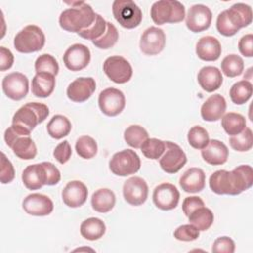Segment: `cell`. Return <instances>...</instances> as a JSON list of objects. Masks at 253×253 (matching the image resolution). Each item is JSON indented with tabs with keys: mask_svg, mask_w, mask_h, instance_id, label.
I'll use <instances>...</instances> for the list:
<instances>
[{
	"mask_svg": "<svg viewBox=\"0 0 253 253\" xmlns=\"http://www.w3.org/2000/svg\"><path fill=\"white\" fill-rule=\"evenodd\" d=\"M112 12L116 21L126 29H134L142 21L140 8L131 0H115Z\"/></svg>",
	"mask_w": 253,
	"mask_h": 253,
	"instance_id": "obj_6",
	"label": "cell"
},
{
	"mask_svg": "<svg viewBox=\"0 0 253 253\" xmlns=\"http://www.w3.org/2000/svg\"><path fill=\"white\" fill-rule=\"evenodd\" d=\"M75 150L81 158L91 159L97 154V142L89 135H82L76 140Z\"/></svg>",
	"mask_w": 253,
	"mask_h": 253,
	"instance_id": "obj_37",
	"label": "cell"
},
{
	"mask_svg": "<svg viewBox=\"0 0 253 253\" xmlns=\"http://www.w3.org/2000/svg\"><path fill=\"white\" fill-rule=\"evenodd\" d=\"M70 121L63 115L53 116L46 126L48 134L55 139L67 136L71 130Z\"/></svg>",
	"mask_w": 253,
	"mask_h": 253,
	"instance_id": "obj_30",
	"label": "cell"
},
{
	"mask_svg": "<svg viewBox=\"0 0 253 253\" xmlns=\"http://www.w3.org/2000/svg\"><path fill=\"white\" fill-rule=\"evenodd\" d=\"M179 199L180 193L173 184L162 183L153 190V203L162 211H170L175 209L178 206Z\"/></svg>",
	"mask_w": 253,
	"mask_h": 253,
	"instance_id": "obj_15",
	"label": "cell"
},
{
	"mask_svg": "<svg viewBox=\"0 0 253 253\" xmlns=\"http://www.w3.org/2000/svg\"><path fill=\"white\" fill-rule=\"evenodd\" d=\"M106 29H107V22L104 20V18L101 15L96 14L94 23L89 28L79 32L78 35L85 40H90L93 42L101 38L106 32Z\"/></svg>",
	"mask_w": 253,
	"mask_h": 253,
	"instance_id": "obj_41",
	"label": "cell"
},
{
	"mask_svg": "<svg viewBox=\"0 0 253 253\" xmlns=\"http://www.w3.org/2000/svg\"><path fill=\"white\" fill-rule=\"evenodd\" d=\"M238 49L240 53L246 57L253 56V35L247 34L238 42Z\"/></svg>",
	"mask_w": 253,
	"mask_h": 253,
	"instance_id": "obj_51",
	"label": "cell"
},
{
	"mask_svg": "<svg viewBox=\"0 0 253 253\" xmlns=\"http://www.w3.org/2000/svg\"><path fill=\"white\" fill-rule=\"evenodd\" d=\"M11 148L17 157L24 160L34 159L37 155V146L30 135L18 137Z\"/></svg>",
	"mask_w": 253,
	"mask_h": 253,
	"instance_id": "obj_31",
	"label": "cell"
},
{
	"mask_svg": "<svg viewBox=\"0 0 253 253\" xmlns=\"http://www.w3.org/2000/svg\"><path fill=\"white\" fill-rule=\"evenodd\" d=\"M231 24L238 30L247 27L252 22V9L244 3H236L225 10Z\"/></svg>",
	"mask_w": 253,
	"mask_h": 253,
	"instance_id": "obj_27",
	"label": "cell"
},
{
	"mask_svg": "<svg viewBox=\"0 0 253 253\" xmlns=\"http://www.w3.org/2000/svg\"><path fill=\"white\" fill-rule=\"evenodd\" d=\"M22 181L29 190H38L46 185V173L42 163L27 166L22 173Z\"/></svg>",
	"mask_w": 253,
	"mask_h": 253,
	"instance_id": "obj_24",
	"label": "cell"
},
{
	"mask_svg": "<svg viewBox=\"0 0 253 253\" xmlns=\"http://www.w3.org/2000/svg\"><path fill=\"white\" fill-rule=\"evenodd\" d=\"M179 184L186 193H199L205 188L206 174L201 168L192 167L183 173Z\"/></svg>",
	"mask_w": 253,
	"mask_h": 253,
	"instance_id": "obj_23",
	"label": "cell"
},
{
	"mask_svg": "<svg viewBox=\"0 0 253 253\" xmlns=\"http://www.w3.org/2000/svg\"><path fill=\"white\" fill-rule=\"evenodd\" d=\"M67 4H70L71 8L65 9L59 16V25L63 30L78 34L94 23L96 13L89 4L83 1Z\"/></svg>",
	"mask_w": 253,
	"mask_h": 253,
	"instance_id": "obj_2",
	"label": "cell"
},
{
	"mask_svg": "<svg viewBox=\"0 0 253 253\" xmlns=\"http://www.w3.org/2000/svg\"><path fill=\"white\" fill-rule=\"evenodd\" d=\"M90 59V49L82 43H74L70 45L63 54V63L65 67L71 71L84 69L89 64Z\"/></svg>",
	"mask_w": 253,
	"mask_h": 253,
	"instance_id": "obj_14",
	"label": "cell"
},
{
	"mask_svg": "<svg viewBox=\"0 0 253 253\" xmlns=\"http://www.w3.org/2000/svg\"><path fill=\"white\" fill-rule=\"evenodd\" d=\"M187 163V156L183 149L172 141H165L164 154L159 159L161 169L168 174H175Z\"/></svg>",
	"mask_w": 253,
	"mask_h": 253,
	"instance_id": "obj_10",
	"label": "cell"
},
{
	"mask_svg": "<svg viewBox=\"0 0 253 253\" xmlns=\"http://www.w3.org/2000/svg\"><path fill=\"white\" fill-rule=\"evenodd\" d=\"M116 204V196L114 192L107 188H102L94 192L91 198L93 210L98 212L106 213L113 210Z\"/></svg>",
	"mask_w": 253,
	"mask_h": 253,
	"instance_id": "obj_28",
	"label": "cell"
},
{
	"mask_svg": "<svg viewBox=\"0 0 253 253\" xmlns=\"http://www.w3.org/2000/svg\"><path fill=\"white\" fill-rule=\"evenodd\" d=\"M98 104L103 114L109 117H115L125 109L126 98L121 90L110 87L99 94Z\"/></svg>",
	"mask_w": 253,
	"mask_h": 253,
	"instance_id": "obj_9",
	"label": "cell"
},
{
	"mask_svg": "<svg viewBox=\"0 0 253 253\" xmlns=\"http://www.w3.org/2000/svg\"><path fill=\"white\" fill-rule=\"evenodd\" d=\"M24 211L35 216L48 215L53 211V203L45 195L34 193L28 195L23 201Z\"/></svg>",
	"mask_w": 253,
	"mask_h": 253,
	"instance_id": "obj_18",
	"label": "cell"
},
{
	"mask_svg": "<svg viewBox=\"0 0 253 253\" xmlns=\"http://www.w3.org/2000/svg\"><path fill=\"white\" fill-rule=\"evenodd\" d=\"M197 78L202 89L209 93L217 90L223 81L221 71L215 66H204L198 72Z\"/></svg>",
	"mask_w": 253,
	"mask_h": 253,
	"instance_id": "obj_25",
	"label": "cell"
},
{
	"mask_svg": "<svg viewBox=\"0 0 253 253\" xmlns=\"http://www.w3.org/2000/svg\"><path fill=\"white\" fill-rule=\"evenodd\" d=\"M196 53L200 59L205 61L217 60L221 54L220 42L212 36L202 37L196 44Z\"/></svg>",
	"mask_w": 253,
	"mask_h": 253,
	"instance_id": "obj_21",
	"label": "cell"
},
{
	"mask_svg": "<svg viewBox=\"0 0 253 253\" xmlns=\"http://www.w3.org/2000/svg\"><path fill=\"white\" fill-rule=\"evenodd\" d=\"M199 235H200V230L192 223L180 225L174 231V237L177 240L186 241V242L194 241L198 239Z\"/></svg>",
	"mask_w": 253,
	"mask_h": 253,
	"instance_id": "obj_44",
	"label": "cell"
},
{
	"mask_svg": "<svg viewBox=\"0 0 253 253\" xmlns=\"http://www.w3.org/2000/svg\"><path fill=\"white\" fill-rule=\"evenodd\" d=\"M15 178V169L11 161L6 155L1 152V170H0V181L2 184H9Z\"/></svg>",
	"mask_w": 253,
	"mask_h": 253,
	"instance_id": "obj_46",
	"label": "cell"
},
{
	"mask_svg": "<svg viewBox=\"0 0 253 253\" xmlns=\"http://www.w3.org/2000/svg\"><path fill=\"white\" fill-rule=\"evenodd\" d=\"M221 71L227 77H236L243 72L244 62L243 59L237 54H229L226 55L221 63Z\"/></svg>",
	"mask_w": 253,
	"mask_h": 253,
	"instance_id": "obj_36",
	"label": "cell"
},
{
	"mask_svg": "<svg viewBox=\"0 0 253 253\" xmlns=\"http://www.w3.org/2000/svg\"><path fill=\"white\" fill-rule=\"evenodd\" d=\"M252 93V84L247 80H240L234 83L229 90L230 99L235 105H242L246 103L251 98Z\"/></svg>",
	"mask_w": 253,
	"mask_h": 253,
	"instance_id": "obj_34",
	"label": "cell"
},
{
	"mask_svg": "<svg viewBox=\"0 0 253 253\" xmlns=\"http://www.w3.org/2000/svg\"><path fill=\"white\" fill-rule=\"evenodd\" d=\"M123 195L126 203L131 206L142 205L148 196L147 183L140 177L128 178L123 186Z\"/></svg>",
	"mask_w": 253,
	"mask_h": 253,
	"instance_id": "obj_12",
	"label": "cell"
},
{
	"mask_svg": "<svg viewBox=\"0 0 253 253\" xmlns=\"http://www.w3.org/2000/svg\"><path fill=\"white\" fill-rule=\"evenodd\" d=\"M35 70L37 73L47 72L52 75H57L59 66L57 60L50 54L44 53L40 55L35 62Z\"/></svg>",
	"mask_w": 253,
	"mask_h": 253,
	"instance_id": "obj_43",
	"label": "cell"
},
{
	"mask_svg": "<svg viewBox=\"0 0 253 253\" xmlns=\"http://www.w3.org/2000/svg\"><path fill=\"white\" fill-rule=\"evenodd\" d=\"M96 90V82L92 77H79L72 81L66 90L69 100L75 103L87 101Z\"/></svg>",
	"mask_w": 253,
	"mask_h": 253,
	"instance_id": "obj_17",
	"label": "cell"
},
{
	"mask_svg": "<svg viewBox=\"0 0 253 253\" xmlns=\"http://www.w3.org/2000/svg\"><path fill=\"white\" fill-rule=\"evenodd\" d=\"M235 250L234 241L228 236H221L214 240L211 251L213 253H233Z\"/></svg>",
	"mask_w": 253,
	"mask_h": 253,
	"instance_id": "obj_47",
	"label": "cell"
},
{
	"mask_svg": "<svg viewBox=\"0 0 253 253\" xmlns=\"http://www.w3.org/2000/svg\"><path fill=\"white\" fill-rule=\"evenodd\" d=\"M46 173V185L53 186L60 181V172L51 162H42Z\"/></svg>",
	"mask_w": 253,
	"mask_h": 253,
	"instance_id": "obj_50",
	"label": "cell"
},
{
	"mask_svg": "<svg viewBox=\"0 0 253 253\" xmlns=\"http://www.w3.org/2000/svg\"><path fill=\"white\" fill-rule=\"evenodd\" d=\"M45 42L42 30L36 25H28L23 28L14 39L16 50L22 53H31L41 50Z\"/></svg>",
	"mask_w": 253,
	"mask_h": 253,
	"instance_id": "obj_5",
	"label": "cell"
},
{
	"mask_svg": "<svg viewBox=\"0 0 253 253\" xmlns=\"http://www.w3.org/2000/svg\"><path fill=\"white\" fill-rule=\"evenodd\" d=\"M188 142L195 149L205 148L209 141L210 136L208 131L201 126H194L188 131Z\"/></svg>",
	"mask_w": 253,
	"mask_h": 253,
	"instance_id": "obj_40",
	"label": "cell"
},
{
	"mask_svg": "<svg viewBox=\"0 0 253 253\" xmlns=\"http://www.w3.org/2000/svg\"><path fill=\"white\" fill-rule=\"evenodd\" d=\"M14 63V55L10 49L1 46L0 47V70L5 71L12 67Z\"/></svg>",
	"mask_w": 253,
	"mask_h": 253,
	"instance_id": "obj_52",
	"label": "cell"
},
{
	"mask_svg": "<svg viewBox=\"0 0 253 253\" xmlns=\"http://www.w3.org/2000/svg\"><path fill=\"white\" fill-rule=\"evenodd\" d=\"M230 146L239 152L248 151L253 145V133L249 127H245L240 133L232 135L229 138Z\"/></svg>",
	"mask_w": 253,
	"mask_h": 253,
	"instance_id": "obj_38",
	"label": "cell"
},
{
	"mask_svg": "<svg viewBox=\"0 0 253 253\" xmlns=\"http://www.w3.org/2000/svg\"><path fill=\"white\" fill-rule=\"evenodd\" d=\"M55 88L54 75L47 72L36 73L32 79V93L39 98H46Z\"/></svg>",
	"mask_w": 253,
	"mask_h": 253,
	"instance_id": "obj_26",
	"label": "cell"
},
{
	"mask_svg": "<svg viewBox=\"0 0 253 253\" xmlns=\"http://www.w3.org/2000/svg\"><path fill=\"white\" fill-rule=\"evenodd\" d=\"M106 232V225L103 220L98 217H89L80 225V233L87 240H98Z\"/></svg>",
	"mask_w": 253,
	"mask_h": 253,
	"instance_id": "obj_29",
	"label": "cell"
},
{
	"mask_svg": "<svg viewBox=\"0 0 253 253\" xmlns=\"http://www.w3.org/2000/svg\"><path fill=\"white\" fill-rule=\"evenodd\" d=\"M71 154V146L67 140H63L57 144L53 150V156L60 164H65L70 159Z\"/></svg>",
	"mask_w": 253,
	"mask_h": 253,
	"instance_id": "obj_48",
	"label": "cell"
},
{
	"mask_svg": "<svg viewBox=\"0 0 253 253\" xmlns=\"http://www.w3.org/2000/svg\"><path fill=\"white\" fill-rule=\"evenodd\" d=\"M119 40V32L117 28L111 22H107V29L104 35L93 41V44L101 49H108L113 47Z\"/></svg>",
	"mask_w": 253,
	"mask_h": 253,
	"instance_id": "obj_42",
	"label": "cell"
},
{
	"mask_svg": "<svg viewBox=\"0 0 253 253\" xmlns=\"http://www.w3.org/2000/svg\"><path fill=\"white\" fill-rule=\"evenodd\" d=\"M216 29H217L218 33L224 37L234 36L239 31L231 24V22L229 21V19L227 17L225 10L222 11L221 13H219V15L217 16Z\"/></svg>",
	"mask_w": 253,
	"mask_h": 253,
	"instance_id": "obj_45",
	"label": "cell"
},
{
	"mask_svg": "<svg viewBox=\"0 0 253 253\" xmlns=\"http://www.w3.org/2000/svg\"><path fill=\"white\" fill-rule=\"evenodd\" d=\"M142 154L149 159L156 160L165 151V141L158 138H147L140 146Z\"/></svg>",
	"mask_w": 253,
	"mask_h": 253,
	"instance_id": "obj_39",
	"label": "cell"
},
{
	"mask_svg": "<svg viewBox=\"0 0 253 253\" xmlns=\"http://www.w3.org/2000/svg\"><path fill=\"white\" fill-rule=\"evenodd\" d=\"M227 146L217 139H211L208 145L202 149L203 159L211 165H221L227 161L228 158Z\"/></svg>",
	"mask_w": 253,
	"mask_h": 253,
	"instance_id": "obj_22",
	"label": "cell"
},
{
	"mask_svg": "<svg viewBox=\"0 0 253 253\" xmlns=\"http://www.w3.org/2000/svg\"><path fill=\"white\" fill-rule=\"evenodd\" d=\"M212 19L211 11L203 4L192 6L186 16V26L193 33L203 32L211 26Z\"/></svg>",
	"mask_w": 253,
	"mask_h": 253,
	"instance_id": "obj_16",
	"label": "cell"
},
{
	"mask_svg": "<svg viewBox=\"0 0 253 253\" xmlns=\"http://www.w3.org/2000/svg\"><path fill=\"white\" fill-rule=\"evenodd\" d=\"M221 126L228 135L232 136L240 133L246 127V120L241 114L229 112L222 116Z\"/></svg>",
	"mask_w": 253,
	"mask_h": 253,
	"instance_id": "obj_32",
	"label": "cell"
},
{
	"mask_svg": "<svg viewBox=\"0 0 253 253\" xmlns=\"http://www.w3.org/2000/svg\"><path fill=\"white\" fill-rule=\"evenodd\" d=\"M124 138L129 146L133 148H140L141 144L148 138V133L141 126L131 125L126 128Z\"/></svg>",
	"mask_w": 253,
	"mask_h": 253,
	"instance_id": "obj_35",
	"label": "cell"
},
{
	"mask_svg": "<svg viewBox=\"0 0 253 253\" xmlns=\"http://www.w3.org/2000/svg\"><path fill=\"white\" fill-rule=\"evenodd\" d=\"M188 217L190 223L195 225L200 231H205L209 229L214 219L212 211L205 206L198 208L197 210L192 211Z\"/></svg>",
	"mask_w": 253,
	"mask_h": 253,
	"instance_id": "obj_33",
	"label": "cell"
},
{
	"mask_svg": "<svg viewBox=\"0 0 253 253\" xmlns=\"http://www.w3.org/2000/svg\"><path fill=\"white\" fill-rule=\"evenodd\" d=\"M204 206H205V203L200 197L192 196V197L185 198V200L183 201L182 209H183V212L185 213V215L189 216L192 211H194L198 208H201Z\"/></svg>",
	"mask_w": 253,
	"mask_h": 253,
	"instance_id": "obj_49",
	"label": "cell"
},
{
	"mask_svg": "<svg viewBox=\"0 0 253 253\" xmlns=\"http://www.w3.org/2000/svg\"><path fill=\"white\" fill-rule=\"evenodd\" d=\"M49 115V109L42 103L31 102L22 106L13 116L12 125L26 135H30L37 125L42 123Z\"/></svg>",
	"mask_w": 253,
	"mask_h": 253,
	"instance_id": "obj_3",
	"label": "cell"
},
{
	"mask_svg": "<svg viewBox=\"0 0 253 253\" xmlns=\"http://www.w3.org/2000/svg\"><path fill=\"white\" fill-rule=\"evenodd\" d=\"M152 21L157 25L179 23L185 18V7L177 0H160L152 4L150 9Z\"/></svg>",
	"mask_w": 253,
	"mask_h": 253,
	"instance_id": "obj_4",
	"label": "cell"
},
{
	"mask_svg": "<svg viewBox=\"0 0 253 253\" xmlns=\"http://www.w3.org/2000/svg\"><path fill=\"white\" fill-rule=\"evenodd\" d=\"M113 174L126 177L136 173L140 168V158L132 149H124L116 152L109 161Z\"/></svg>",
	"mask_w": 253,
	"mask_h": 253,
	"instance_id": "obj_7",
	"label": "cell"
},
{
	"mask_svg": "<svg viewBox=\"0 0 253 253\" xmlns=\"http://www.w3.org/2000/svg\"><path fill=\"white\" fill-rule=\"evenodd\" d=\"M2 89L8 98L14 101H20L29 92L28 77L21 72L9 73L2 80Z\"/></svg>",
	"mask_w": 253,
	"mask_h": 253,
	"instance_id": "obj_11",
	"label": "cell"
},
{
	"mask_svg": "<svg viewBox=\"0 0 253 253\" xmlns=\"http://www.w3.org/2000/svg\"><path fill=\"white\" fill-rule=\"evenodd\" d=\"M226 110V101L220 94L210 96L201 107V116L207 122H216Z\"/></svg>",
	"mask_w": 253,
	"mask_h": 253,
	"instance_id": "obj_20",
	"label": "cell"
},
{
	"mask_svg": "<svg viewBox=\"0 0 253 253\" xmlns=\"http://www.w3.org/2000/svg\"><path fill=\"white\" fill-rule=\"evenodd\" d=\"M62 201L69 208L81 207L87 200L88 190L81 181H70L62 190Z\"/></svg>",
	"mask_w": 253,
	"mask_h": 253,
	"instance_id": "obj_19",
	"label": "cell"
},
{
	"mask_svg": "<svg viewBox=\"0 0 253 253\" xmlns=\"http://www.w3.org/2000/svg\"><path fill=\"white\" fill-rule=\"evenodd\" d=\"M166 42L165 34L158 27H149L141 35L139 47L146 55H156L160 53Z\"/></svg>",
	"mask_w": 253,
	"mask_h": 253,
	"instance_id": "obj_13",
	"label": "cell"
},
{
	"mask_svg": "<svg viewBox=\"0 0 253 253\" xmlns=\"http://www.w3.org/2000/svg\"><path fill=\"white\" fill-rule=\"evenodd\" d=\"M253 184V169L250 165H239L232 171L217 170L211 175L209 185L217 195L236 196Z\"/></svg>",
	"mask_w": 253,
	"mask_h": 253,
	"instance_id": "obj_1",
	"label": "cell"
},
{
	"mask_svg": "<svg viewBox=\"0 0 253 253\" xmlns=\"http://www.w3.org/2000/svg\"><path fill=\"white\" fill-rule=\"evenodd\" d=\"M105 74L117 84H124L130 80L132 76V67L130 63L123 56L114 55L108 57L103 64Z\"/></svg>",
	"mask_w": 253,
	"mask_h": 253,
	"instance_id": "obj_8",
	"label": "cell"
}]
</instances>
